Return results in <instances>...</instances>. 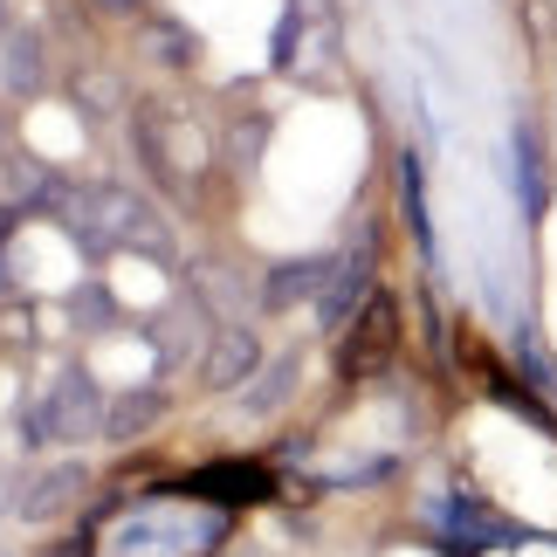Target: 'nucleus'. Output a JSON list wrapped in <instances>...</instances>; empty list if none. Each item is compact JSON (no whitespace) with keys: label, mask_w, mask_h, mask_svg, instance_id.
<instances>
[{"label":"nucleus","mask_w":557,"mask_h":557,"mask_svg":"<svg viewBox=\"0 0 557 557\" xmlns=\"http://www.w3.org/2000/svg\"><path fill=\"white\" fill-rule=\"evenodd\" d=\"M70 227L90 248H145L152 262H173V242H165L159 213L138 200V193L97 186V193H70Z\"/></svg>","instance_id":"f257e3e1"},{"label":"nucleus","mask_w":557,"mask_h":557,"mask_svg":"<svg viewBox=\"0 0 557 557\" xmlns=\"http://www.w3.org/2000/svg\"><path fill=\"white\" fill-rule=\"evenodd\" d=\"M255 372H262V345H255V331H248V324H227V331H213V337H207V358H200L207 393H242Z\"/></svg>","instance_id":"f03ea898"},{"label":"nucleus","mask_w":557,"mask_h":557,"mask_svg":"<svg viewBox=\"0 0 557 557\" xmlns=\"http://www.w3.org/2000/svg\"><path fill=\"white\" fill-rule=\"evenodd\" d=\"M393 345H399V304L385 289H372V304L358 310V324L345 337V372H379L393 358Z\"/></svg>","instance_id":"7ed1b4c3"},{"label":"nucleus","mask_w":557,"mask_h":557,"mask_svg":"<svg viewBox=\"0 0 557 557\" xmlns=\"http://www.w3.org/2000/svg\"><path fill=\"white\" fill-rule=\"evenodd\" d=\"M372 304V255H337L331 275H324V296H317V324L337 331V324H351L358 310Z\"/></svg>","instance_id":"20e7f679"},{"label":"nucleus","mask_w":557,"mask_h":557,"mask_svg":"<svg viewBox=\"0 0 557 557\" xmlns=\"http://www.w3.org/2000/svg\"><path fill=\"white\" fill-rule=\"evenodd\" d=\"M103 413H111V406L97 399L90 372H62V379H55V393H49V434H55V441L103 434Z\"/></svg>","instance_id":"39448f33"},{"label":"nucleus","mask_w":557,"mask_h":557,"mask_svg":"<svg viewBox=\"0 0 557 557\" xmlns=\"http://www.w3.org/2000/svg\"><path fill=\"white\" fill-rule=\"evenodd\" d=\"M83 496H90V475H83V468H49V475H35L14 496V517L21 523H55V517H70Z\"/></svg>","instance_id":"423d86ee"},{"label":"nucleus","mask_w":557,"mask_h":557,"mask_svg":"<svg viewBox=\"0 0 557 557\" xmlns=\"http://www.w3.org/2000/svg\"><path fill=\"white\" fill-rule=\"evenodd\" d=\"M324 275H331V262H317V255H296V262H283L262 283V310H296V304H317L324 296Z\"/></svg>","instance_id":"0eeeda50"},{"label":"nucleus","mask_w":557,"mask_h":557,"mask_svg":"<svg viewBox=\"0 0 557 557\" xmlns=\"http://www.w3.org/2000/svg\"><path fill=\"white\" fill-rule=\"evenodd\" d=\"M193 488H200V496H221V503H242V496L262 503L275 482H269V468H255V461H221V468H207Z\"/></svg>","instance_id":"6e6552de"},{"label":"nucleus","mask_w":557,"mask_h":557,"mask_svg":"<svg viewBox=\"0 0 557 557\" xmlns=\"http://www.w3.org/2000/svg\"><path fill=\"white\" fill-rule=\"evenodd\" d=\"M159 420H165V399L159 393H124V399H111V413H103V434L132 441V434H152Z\"/></svg>","instance_id":"1a4fd4ad"},{"label":"nucleus","mask_w":557,"mask_h":557,"mask_svg":"<svg viewBox=\"0 0 557 557\" xmlns=\"http://www.w3.org/2000/svg\"><path fill=\"white\" fill-rule=\"evenodd\" d=\"M200 331H207V317H200V304H173L152 324V345L165 351V358H186L193 345H200Z\"/></svg>","instance_id":"9d476101"},{"label":"nucleus","mask_w":557,"mask_h":557,"mask_svg":"<svg viewBox=\"0 0 557 557\" xmlns=\"http://www.w3.org/2000/svg\"><path fill=\"white\" fill-rule=\"evenodd\" d=\"M289 385H296V358H275V366H262L242 385V406L248 413H275V406L289 399Z\"/></svg>","instance_id":"9b49d317"},{"label":"nucleus","mask_w":557,"mask_h":557,"mask_svg":"<svg viewBox=\"0 0 557 557\" xmlns=\"http://www.w3.org/2000/svg\"><path fill=\"white\" fill-rule=\"evenodd\" d=\"M517 193L530 213H544V152H537V132L517 124Z\"/></svg>","instance_id":"f8f14e48"},{"label":"nucleus","mask_w":557,"mask_h":557,"mask_svg":"<svg viewBox=\"0 0 557 557\" xmlns=\"http://www.w3.org/2000/svg\"><path fill=\"white\" fill-rule=\"evenodd\" d=\"M8 90H41V49H35V35H14L8 41Z\"/></svg>","instance_id":"ddd939ff"},{"label":"nucleus","mask_w":557,"mask_h":557,"mask_svg":"<svg viewBox=\"0 0 557 557\" xmlns=\"http://www.w3.org/2000/svg\"><path fill=\"white\" fill-rule=\"evenodd\" d=\"M76 324H83V331H111V324H117L111 289H97V283H90V289H76Z\"/></svg>","instance_id":"4468645a"},{"label":"nucleus","mask_w":557,"mask_h":557,"mask_svg":"<svg viewBox=\"0 0 557 557\" xmlns=\"http://www.w3.org/2000/svg\"><path fill=\"white\" fill-rule=\"evenodd\" d=\"M124 8H138V0H124Z\"/></svg>","instance_id":"2eb2a0df"}]
</instances>
